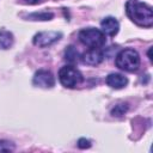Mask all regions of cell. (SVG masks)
<instances>
[{
  "label": "cell",
  "mask_w": 153,
  "mask_h": 153,
  "mask_svg": "<svg viewBox=\"0 0 153 153\" xmlns=\"http://www.w3.org/2000/svg\"><path fill=\"white\" fill-rule=\"evenodd\" d=\"M62 37L61 32L57 31H45V32H38L33 36V44L37 47H48L53 43L57 42Z\"/></svg>",
  "instance_id": "cell-5"
},
{
  "label": "cell",
  "mask_w": 153,
  "mask_h": 153,
  "mask_svg": "<svg viewBox=\"0 0 153 153\" xmlns=\"http://www.w3.org/2000/svg\"><path fill=\"white\" fill-rule=\"evenodd\" d=\"M103 60H104V53L100 48H90L82 55V61L86 65H91V66H97Z\"/></svg>",
  "instance_id": "cell-7"
},
{
  "label": "cell",
  "mask_w": 153,
  "mask_h": 153,
  "mask_svg": "<svg viewBox=\"0 0 153 153\" xmlns=\"http://www.w3.org/2000/svg\"><path fill=\"white\" fill-rule=\"evenodd\" d=\"M66 59L71 62L78 61V51L74 49V47H68L66 49Z\"/></svg>",
  "instance_id": "cell-12"
},
{
  "label": "cell",
  "mask_w": 153,
  "mask_h": 153,
  "mask_svg": "<svg viewBox=\"0 0 153 153\" xmlns=\"http://www.w3.org/2000/svg\"><path fill=\"white\" fill-rule=\"evenodd\" d=\"M32 82L36 86L49 88V87H53L55 85V79H54V75L49 71L41 69V71H38V72L35 73Z\"/></svg>",
  "instance_id": "cell-6"
},
{
  "label": "cell",
  "mask_w": 153,
  "mask_h": 153,
  "mask_svg": "<svg viewBox=\"0 0 153 153\" xmlns=\"http://www.w3.org/2000/svg\"><path fill=\"white\" fill-rule=\"evenodd\" d=\"M26 2H29V4H38L41 0H25Z\"/></svg>",
  "instance_id": "cell-16"
},
{
  "label": "cell",
  "mask_w": 153,
  "mask_h": 153,
  "mask_svg": "<svg viewBox=\"0 0 153 153\" xmlns=\"http://www.w3.org/2000/svg\"><path fill=\"white\" fill-rule=\"evenodd\" d=\"M79 39L82 44L88 48H100L105 44V33L102 30L94 27L82 29L79 32Z\"/></svg>",
  "instance_id": "cell-3"
},
{
  "label": "cell",
  "mask_w": 153,
  "mask_h": 153,
  "mask_svg": "<svg viewBox=\"0 0 153 153\" xmlns=\"http://www.w3.org/2000/svg\"><path fill=\"white\" fill-rule=\"evenodd\" d=\"M127 109H128L127 104H118V105H116L111 110V114L114 116H122V115H124V112L127 111Z\"/></svg>",
  "instance_id": "cell-13"
},
{
  "label": "cell",
  "mask_w": 153,
  "mask_h": 153,
  "mask_svg": "<svg viewBox=\"0 0 153 153\" xmlns=\"http://www.w3.org/2000/svg\"><path fill=\"white\" fill-rule=\"evenodd\" d=\"M78 146H79L80 148H88V147L91 146V143H90V141L86 140V139H80V140L78 141Z\"/></svg>",
  "instance_id": "cell-15"
},
{
  "label": "cell",
  "mask_w": 153,
  "mask_h": 153,
  "mask_svg": "<svg viewBox=\"0 0 153 153\" xmlns=\"http://www.w3.org/2000/svg\"><path fill=\"white\" fill-rule=\"evenodd\" d=\"M126 12L128 17L139 26L151 27L153 25L152 7L139 0H128L126 4Z\"/></svg>",
  "instance_id": "cell-1"
},
{
  "label": "cell",
  "mask_w": 153,
  "mask_h": 153,
  "mask_svg": "<svg viewBox=\"0 0 153 153\" xmlns=\"http://www.w3.org/2000/svg\"><path fill=\"white\" fill-rule=\"evenodd\" d=\"M14 149V145L6 140H0V152H10Z\"/></svg>",
  "instance_id": "cell-14"
},
{
  "label": "cell",
  "mask_w": 153,
  "mask_h": 153,
  "mask_svg": "<svg viewBox=\"0 0 153 153\" xmlns=\"http://www.w3.org/2000/svg\"><path fill=\"white\" fill-rule=\"evenodd\" d=\"M106 84L112 88H123L128 84V79L120 73H111L105 79Z\"/></svg>",
  "instance_id": "cell-9"
},
{
  "label": "cell",
  "mask_w": 153,
  "mask_h": 153,
  "mask_svg": "<svg viewBox=\"0 0 153 153\" xmlns=\"http://www.w3.org/2000/svg\"><path fill=\"white\" fill-rule=\"evenodd\" d=\"M100 26H102V31L109 36H115L120 29V24H118L117 19H115L114 17L104 18L100 23Z\"/></svg>",
  "instance_id": "cell-8"
},
{
  "label": "cell",
  "mask_w": 153,
  "mask_h": 153,
  "mask_svg": "<svg viewBox=\"0 0 153 153\" xmlns=\"http://www.w3.org/2000/svg\"><path fill=\"white\" fill-rule=\"evenodd\" d=\"M53 17H54V14L51 12H39V13L36 12V13L30 14L27 18L31 20H50Z\"/></svg>",
  "instance_id": "cell-11"
},
{
  "label": "cell",
  "mask_w": 153,
  "mask_h": 153,
  "mask_svg": "<svg viewBox=\"0 0 153 153\" xmlns=\"http://www.w3.org/2000/svg\"><path fill=\"white\" fill-rule=\"evenodd\" d=\"M115 63L122 71L134 72L140 66V56L134 49H123L117 54Z\"/></svg>",
  "instance_id": "cell-2"
},
{
  "label": "cell",
  "mask_w": 153,
  "mask_h": 153,
  "mask_svg": "<svg viewBox=\"0 0 153 153\" xmlns=\"http://www.w3.org/2000/svg\"><path fill=\"white\" fill-rule=\"evenodd\" d=\"M13 44V35L10 31L0 30V49H8Z\"/></svg>",
  "instance_id": "cell-10"
},
{
  "label": "cell",
  "mask_w": 153,
  "mask_h": 153,
  "mask_svg": "<svg viewBox=\"0 0 153 153\" xmlns=\"http://www.w3.org/2000/svg\"><path fill=\"white\" fill-rule=\"evenodd\" d=\"M59 80L60 82L68 88H74L80 85L84 80L82 74L73 66H63L59 72Z\"/></svg>",
  "instance_id": "cell-4"
}]
</instances>
